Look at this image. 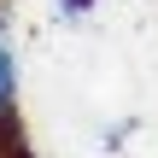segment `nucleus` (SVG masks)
<instances>
[{"label":"nucleus","instance_id":"f03ea898","mask_svg":"<svg viewBox=\"0 0 158 158\" xmlns=\"http://www.w3.org/2000/svg\"><path fill=\"white\" fill-rule=\"evenodd\" d=\"M18 141H29V135H23V117H18V111H12V117H0V158L12 152V147H18Z\"/></svg>","mask_w":158,"mask_h":158},{"label":"nucleus","instance_id":"20e7f679","mask_svg":"<svg viewBox=\"0 0 158 158\" xmlns=\"http://www.w3.org/2000/svg\"><path fill=\"white\" fill-rule=\"evenodd\" d=\"M6 18H12V0H0V35H6Z\"/></svg>","mask_w":158,"mask_h":158},{"label":"nucleus","instance_id":"7ed1b4c3","mask_svg":"<svg viewBox=\"0 0 158 158\" xmlns=\"http://www.w3.org/2000/svg\"><path fill=\"white\" fill-rule=\"evenodd\" d=\"M53 6H59V18H70V23H76V18H82V12H94L100 0H53Z\"/></svg>","mask_w":158,"mask_h":158},{"label":"nucleus","instance_id":"f257e3e1","mask_svg":"<svg viewBox=\"0 0 158 158\" xmlns=\"http://www.w3.org/2000/svg\"><path fill=\"white\" fill-rule=\"evenodd\" d=\"M12 111H18V59L0 41V117H12Z\"/></svg>","mask_w":158,"mask_h":158}]
</instances>
